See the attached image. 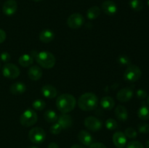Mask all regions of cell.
<instances>
[{
    "label": "cell",
    "mask_w": 149,
    "mask_h": 148,
    "mask_svg": "<svg viewBox=\"0 0 149 148\" xmlns=\"http://www.w3.org/2000/svg\"><path fill=\"white\" fill-rule=\"evenodd\" d=\"M77 101L75 97L69 94H63L57 98L56 106L62 113H68L72 111L76 107Z\"/></svg>",
    "instance_id": "obj_1"
},
{
    "label": "cell",
    "mask_w": 149,
    "mask_h": 148,
    "mask_svg": "<svg viewBox=\"0 0 149 148\" xmlns=\"http://www.w3.org/2000/svg\"><path fill=\"white\" fill-rule=\"evenodd\" d=\"M78 106L84 111H91L97 107L98 99L95 94L87 92L80 96L78 100Z\"/></svg>",
    "instance_id": "obj_2"
},
{
    "label": "cell",
    "mask_w": 149,
    "mask_h": 148,
    "mask_svg": "<svg viewBox=\"0 0 149 148\" xmlns=\"http://www.w3.org/2000/svg\"><path fill=\"white\" fill-rule=\"evenodd\" d=\"M36 62L45 69H51L55 65V56L51 52L47 51H42V52H37L34 57Z\"/></svg>",
    "instance_id": "obj_3"
},
{
    "label": "cell",
    "mask_w": 149,
    "mask_h": 148,
    "mask_svg": "<svg viewBox=\"0 0 149 148\" xmlns=\"http://www.w3.org/2000/svg\"><path fill=\"white\" fill-rule=\"evenodd\" d=\"M38 116L36 112L31 108H28L21 114L20 117V123L25 127L33 126L37 122Z\"/></svg>",
    "instance_id": "obj_4"
},
{
    "label": "cell",
    "mask_w": 149,
    "mask_h": 148,
    "mask_svg": "<svg viewBox=\"0 0 149 148\" xmlns=\"http://www.w3.org/2000/svg\"><path fill=\"white\" fill-rule=\"evenodd\" d=\"M142 71L137 65H130L127 67L124 73V78L130 82H135L141 78Z\"/></svg>",
    "instance_id": "obj_5"
},
{
    "label": "cell",
    "mask_w": 149,
    "mask_h": 148,
    "mask_svg": "<svg viewBox=\"0 0 149 148\" xmlns=\"http://www.w3.org/2000/svg\"><path fill=\"white\" fill-rule=\"evenodd\" d=\"M29 138L33 144H41L45 140L46 133L42 128L34 127L29 131Z\"/></svg>",
    "instance_id": "obj_6"
},
{
    "label": "cell",
    "mask_w": 149,
    "mask_h": 148,
    "mask_svg": "<svg viewBox=\"0 0 149 148\" xmlns=\"http://www.w3.org/2000/svg\"><path fill=\"white\" fill-rule=\"evenodd\" d=\"M20 69L13 63H5L2 68V74L4 77L10 79H15L20 75Z\"/></svg>",
    "instance_id": "obj_7"
},
{
    "label": "cell",
    "mask_w": 149,
    "mask_h": 148,
    "mask_svg": "<svg viewBox=\"0 0 149 148\" xmlns=\"http://www.w3.org/2000/svg\"><path fill=\"white\" fill-rule=\"evenodd\" d=\"M84 23V18L80 13H73L67 19V25L72 29H78Z\"/></svg>",
    "instance_id": "obj_8"
},
{
    "label": "cell",
    "mask_w": 149,
    "mask_h": 148,
    "mask_svg": "<svg viewBox=\"0 0 149 148\" xmlns=\"http://www.w3.org/2000/svg\"><path fill=\"white\" fill-rule=\"evenodd\" d=\"M84 126L92 131H97L102 128V122L93 116H89L84 120Z\"/></svg>",
    "instance_id": "obj_9"
},
{
    "label": "cell",
    "mask_w": 149,
    "mask_h": 148,
    "mask_svg": "<svg viewBox=\"0 0 149 148\" xmlns=\"http://www.w3.org/2000/svg\"><path fill=\"white\" fill-rule=\"evenodd\" d=\"M17 9V4L15 0H7L4 3L2 11L5 15L12 16L16 12Z\"/></svg>",
    "instance_id": "obj_10"
},
{
    "label": "cell",
    "mask_w": 149,
    "mask_h": 148,
    "mask_svg": "<svg viewBox=\"0 0 149 148\" xmlns=\"http://www.w3.org/2000/svg\"><path fill=\"white\" fill-rule=\"evenodd\" d=\"M133 97V89L130 87L122 89L118 91L116 94V98L119 102H126L130 100Z\"/></svg>",
    "instance_id": "obj_11"
},
{
    "label": "cell",
    "mask_w": 149,
    "mask_h": 148,
    "mask_svg": "<svg viewBox=\"0 0 149 148\" xmlns=\"http://www.w3.org/2000/svg\"><path fill=\"white\" fill-rule=\"evenodd\" d=\"M101 8L103 12L109 16L114 15L117 12V6L115 4V2L111 0H106L103 1Z\"/></svg>",
    "instance_id": "obj_12"
},
{
    "label": "cell",
    "mask_w": 149,
    "mask_h": 148,
    "mask_svg": "<svg viewBox=\"0 0 149 148\" xmlns=\"http://www.w3.org/2000/svg\"><path fill=\"white\" fill-rule=\"evenodd\" d=\"M113 142L118 148H124L127 144V136L122 131H116L113 135Z\"/></svg>",
    "instance_id": "obj_13"
},
{
    "label": "cell",
    "mask_w": 149,
    "mask_h": 148,
    "mask_svg": "<svg viewBox=\"0 0 149 148\" xmlns=\"http://www.w3.org/2000/svg\"><path fill=\"white\" fill-rule=\"evenodd\" d=\"M78 139L82 145L85 146H90L93 143V136L86 130L80 131L78 134Z\"/></svg>",
    "instance_id": "obj_14"
},
{
    "label": "cell",
    "mask_w": 149,
    "mask_h": 148,
    "mask_svg": "<svg viewBox=\"0 0 149 148\" xmlns=\"http://www.w3.org/2000/svg\"><path fill=\"white\" fill-rule=\"evenodd\" d=\"M28 76L32 81H38L42 76V71L40 67L37 65L31 66L28 71Z\"/></svg>",
    "instance_id": "obj_15"
},
{
    "label": "cell",
    "mask_w": 149,
    "mask_h": 148,
    "mask_svg": "<svg viewBox=\"0 0 149 148\" xmlns=\"http://www.w3.org/2000/svg\"><path fill=\"white\" fill-rule=\"evenodd\" d=\"M58 123H59L63 129H68L72 126V118L69 115H67L66 113H63L58 117Z\"/></svg>",
    "instance_id": "obj_16"
},
{
    "label": "cell",
    "mask_w": 149,
    "mask_h": 148,
    "mask_svg": "<svg viewBox=\"0 0 149 148\" xmlns=\"http://www.w3.org/2000/svg\"><path fill=\"white\" fill-rule=\"evenodd\" d=\"M41 91H42V95L48 99L55 98L58 94L56 89L50 84H47V85L43 86Z\"/></svg>",
    "instance_id": "obj_17"
},
{
    "label": "cell",
    "mask_w": 149,
    "mask_h": 148,
    "mask_svg": "<svg viewBox=\"0 0 149 148\" xmlns=\"http://www.w3.org/2000/svg\"><path fill=\"white\" fill-rule=\"evenodd\" d=\"M114 113L119 121L125 122L128 119V112L125 106L118 105L115 109Z\"/></svg>",
    "instance_id": "obj_18"
},
{
    "label": "cell",
    "mask_w": 149,
    "mask_h": 148,
    "mask_svg": "<svg viewBox=\"0 0 149 148\" xmlns=\"http://www.w3.org/2000/svg\"><path fill=\"white\" fill-rule=\"evenodd\" d=\"M39 40L43 43H49L55 38V33L49 29H45L39 33Z\"/></svg>",
    "instance_id": "obj_19"
},
{
    "label": "cell",
    "mask_w": 149,
    "mask_h": 148,
    "mask_svg": "<svg viewBox=\"0 0 149 148\" xmlns=\"http://www.w3.org/2000/svg\"><path fill=\"white\" fill-rule=\"evenodd\" d=\"M26 86L22 82H16L12 84L10 87V91L11 94L17 95V94H21L26 91Z\"/></svg>",
    "instance_id": "obj_20"
},
{
    "label": "cell",
    "mask_w": 149,
    "mask_h": 148,
    "mask_svg": "<svg viewBox=\"0 0 149 148\" xmlns=\"http://www.w3.org/2000/svg\"><path fill=\"white\" fill-rule=\"evenodd\" d=\"M100 105L103 109L106 110H111L113 108L115 105L114 100L111 97L106 96L103 97L100 100Z\"/></svg>",
    "instance_id": "obj_21"
},
{
    "label": "cell",
    "mask_w": 149,
    "mask_h": 148,
    "mask_svg": "<svg viewBox=\"0 0 149 148\" xmlns=\"http://www.w3.org/2000/svg\"><path fill=\"white\" fill-rule=\"evenodd\" d=\"M18 62L23 68H27L31 65L33 62V57L31 55L24 54L21 55L18 59Z\"/></svg>",
    "instance_id": "obj_22"
},
{
    "label": "cell",
    "mask_w": 149,
    "mask_h": 148,
    "mask_svg": "<svg viewBox=\"0 0 149 148\" xmlns=\"http://www.w3.org/2000/svg\"><path fill=\"white\" fill-rule=\"evenodd\" d=\"M138 116L143 120H147L149 119V107L143 102L141 107L138 110Z\"/></svg>",
    "instance_id": "obj_23"
},
{
    "label": "cell",
    "mask_w": 149,
    "mask_h": 148,
    "mask_svg": "<svg viewBox=\"0 0 149 148\" xmlns=\"http://www.w3.org/2000/svg\"><path fill=\"white\" fill-rule=\"evenodd\" d=\"M101 10L97 6L89 8L87 11V17L89 20H95L100 16Z\"/></svg>",
    "instance_id": "obj_24"
},
{
    "label": "cell",
    "mask_w": 149,
    "mask_h": 148,
    "mask_svg": "<svg viewBox=\"0 0 149 148\" xmlns=\"http://www.w3.org/2000/svg\"><path fill=\"white\" fill-rule=\"evenodd\" d=\"M44 118L47 122L50 123H55L58 121V116L55 111L51 110H47L44 113Z\"/></svg>",
    "instance_id": "obj_25"
},
{
    "label": "cell",
    "mask_w": 149,
    "mask_h": 148,
    "mask_svg": "<svg viewBox=\"0 0 149 148\" xmlns=\"http://www.w3.org/2000/svg\"><path fill=\"white\" fill-rule=\"evenodd\" d=\"M130 7L134 11H141L143 8V4L141 0H130Z\"/></svg>",
    "instance_id": "obj_26"
},
{
    "label": "cell",
    "mask_w": 149,
    "mask_h": 148,
    "mask_svg": "<svg viewBox=\"0 0 149 148\" xmlns=\"http://www.w3.org/2000/svg\"><path fill=\"white\" fill-rule=\"evenodd\" d=\"M32 106H33V109H35V110H42L46 107V103L42 100H36L35 101L33 102Z\"/></svg>",
    "instance_id": "obj_27"
},
{
    "label": "cell",
    "mask_w": 149,
    "mask_h": 148,
    "mask_svg": "<svg viewBox=\"0 0 149 148\" xmlns=\"http://www.w3.org/2000/svg\"><path fill=\"white\" fill-rule=\"evenodd\" d=\"M106 127L109 130H115L118 128V123L113 118H109L106 121Z\"/></svg>",
    "instance_id": "obj_28"
},
{
    "label": "cell",
    "mask_w": 149,
    "mask_h": 148,
    "mask_svg": "<svg viewBox=\"0 0 149 148\" xmlns=\"http://www.w3.org/2000/svg\"><path fill=\"white\" fill-rule=\"evenodd\" d=\"M117 61L119 62V64H120L122 65H125H125L129 66L131 64V59L127 55H119L118 57Z\"/></svg>",
    "instance_id": "obj_29"
},
{
    "label": "cell",
    "mask_w": 149,
    "mask_h": 148,
    "mask_svg": "<svg viewBox=\"0 0 149 148\" xmlns=\"http://www.w3.org/2000/svg\"><path fill=\"white\" fill-rule=\"evenodd\" d=\"M125 134L129 139H135L138 136V133H137L136 130L132 127H129L125 129Z\"/></svg>",
    "instance_id": "obj_30"
},
{
    "label": "cell",
    "mask_w": 149,
    "mask_h": 148,
    "mask_svg": "<svg viewBox=\"0 0 149 148\" xmlns=\"http://www.w3.org/2000/svg\"><path fill=\"white\" fill-rule=\"evenodd\" d=\"M62 127L60 126V124L58 123H55L49 129V131L52 134H59L62 131Z\"/></svg>",
    "instance_id": "obj_31"
},
{
    "label": "cell",
    "mask_w": 149,
    "mask_h": 148,
    "mask_svg": "<svg viewBox=\"0 0 149 148\" xmlns=\"http://www.w3.org/2000/svg\"><path fill=\"white\" fill-rule=\"evenodd\" d=\"M138 131L141 133H149V124L146 123H141L138 126Z\"/></svg>",
    "instance_id": "obj_32"
},
{
    "label": "cell",
    "mask_w": 149,
    "mask_h": 148,
    "mask_svg": "<svg viewBox=\"0 0 149 148\" xmlns=\"http://www.w3.org/2000/svg\"><path fill=\"white\" fill-rule=\"evenodd\" d=\"M127 148H144V146L138 141H132L127 144Z\"/></svg>",
    "instance_id": "obj_33"
},
{
    "label": "cell",
    "mask_w": 149,
    "mask_h": 148,
    "mask_svg": "<svg viewBox=\"0 0 149 148\" xmlns=\"http://www.w3.org/2000/svg\"><path fill=\"white\" fill-rule=\"evenodd\" d=\"M136 96L139 100H145L148 97V94H147V92L146 90L140 89H138L136 91Z\"/></svg>",
    "instance_id": "obj_34"
},
{
    "label": "cell",
    "mask_w": 149,
    "mask_h": 148,
    "mask_svg": "<svg viewBox=\"0 0 149 148\" xmlns=\"http://www.w3.org/2000/svg\"><path fill=\"white\" fill-rule=\"evenodd\" d=\"M0 58H1V60L2 61V62L7 63V62L10 60V59H11V56H10V55L8 52H4L1 54V55H0Z\"/></svg>",
    "instance_id": "obj_35"
},
{
    "label": "cell",
    "mask_w": 149,
    "mask_h": 148,
    "mask_svg": "<svg viewBox=\"0 0 149 148\" xmlns=\"http://www.w3.org/2000/svg\"><path fill=\"white\" fill-rule=\"evenodd\" d=\"M89 148H107L105 145L100 142H95V143H93L90 145Z\"/></svg>",
    "instance_id": "obj_36"
},
{
    "label": "cell",
    "mask_w": 149,
    "mask_h": 148,
    "mask_svg": "<svg viewBox=\"0 0 149 148\" xmlns=\"http://www.w3.org/2000/svg\"><path fill=\"white\" fill-rule=\"evenodd\" d=\"M6 33L4 30L0 29V44L3 43L6 39Z\"/></svg>",
    "instance_id": "obj_37"
},
{
    "label": "cell",
    "mask_w": 149,
    "mask_h": 148,
    "mask_svg": "<svg viewBox=\"0 0 149 148\" xmlns=\"http://www.w3.org/2000/svg\"><path fill=\"white\" fill-rule=\"evenodd\" d=\"M48 148H59V146L57 143L55 142H51L48 145Z\"/></svg>",
    "instance_id": "obj_38"
},
{
    "label": "cell",
    "mask_w": 149,
    "mask_h": 148,
    "mask_svg": "<svg viewBox=\"0 0 149 148\" xmlns=\"http://www.w3.org/2000/svg\"><path fill=\"white\" fill-rule=\"evenodd\" d=\"M71 148H85V147L81 146V145H74L71 147Z\"/></svg>",
    "instance_id": "obj_39"
},
{
    "label": "cell",
    "mask_w": 149,
    "mask_h": 148,
    "mask_svg": "<svg viewBox=\"0 0 149 148\" xmlns=\"http://www.w3.org/2000/svg\"><path fill=\"white\" fill-rule=\"evenodd\" d=\"M145 145H146V147L149 148V139H148V140H147L146 142Z\"/></svg>",
    "instance_id": "obj_40"
},
{
    "label": "cell",
    "mask_w": 149,
    "mask_h": 148,
    "mask_svg": "<svg viewBox=\"0 0 149 148\" xmlns=\"http://www.w3.org/2000/svg\"><path fill=\"white\" fill-rule=\"evenodd\" d=\"M32 1H35V2H39V1H42V0H32Z\"/></svg>",
    "instance_id": "obj_41"
},
{
    "label": "cell",
    "mask_w": 149,
    "mask_h": 148,
    "mask_svg": "<svg viewBox=\"0 0 149 148\" xmlns=\"http://www.w3.org/2000/svg\"><path fill=\"white\" fill-rule=\"evenodd\" d=\"M147 102H148V104L149 105V95L147 97Z\"/></svg>",
    "instance_id": "obj_42"
},
{
    "label": "cell",
    "mask_w": 149,
    "mask_h": 148,
    "mask_svg": "<svg viewBox=\"0 0 149 148\" xmlns=\"http://www.w3.org/2000/svg\"><path fill=\"white\" fill-rule=\"evenodd\" d=\"M29 148H38V147L36 146H30Z\"/></svg>",
    "instance_id": "obj_43"
},
{
    "label": "cell",
    "mask_w": 149,
    "mask_h": 148,
    "mask_svg": "<svg viewBox=\"0 0 149 148\" xmlns=\"http://www.w3.org/2000/svg\"><path fill=\"white\" fill-rule=\"evenodd\" d=\"M148 7H149V0L148 1Z\"/></svg>",
    "instance_id": "obj_44"
},
{
    "label": "cell",
    "mask_w": 149,
    "mask_h": 148,
    "mask_svg": "<svg viewBox=\"0 0 149 148\" xmlns=\"http://www.w3.org/2000/svg\"><path fill=\"white\" fill-rule=\"evenodd\" d=\"M0 68H1V62H0Z\"/></svg>",
    "instance_id": "obj_45"
}]
</instances>
